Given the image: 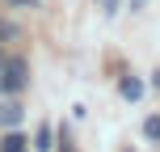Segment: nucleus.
<instances>
[{"label": "nucleus", "instance_id": "nucleus-1", "mask_svg": "<svg viewBox=\"0 0 160 152\" xmlns=\"http://www.w3.org/2000/svg\"><path fill=\"white\" fill-rule=\"evenodd\" d=\"M25 85H30V68H25V59H0V89L21 93Z\"/></svg>", "mask_w": 160, "mask_h": 152}, {"label": "nucleus", "instance_id": "nucleus-2", "mask_svg": "<svg viewBox=\"0 0 160 152\" xmlns=\"http://www.w3.org/2000/svg\"><path fill=\"white\" fill-rule=\"evenodd\" d=\"M21 102H17V93H8V89H0V127H17L21 123Z\"/></svg>", "mask_w": 160, "mask_h": 152}, {"label": "nucleus", "instance_id": "nucleus-3", "mask_svg": "<svg viewBox=\"0 0 160 152\" xmlns=\"http://www.w3.org/2000/svg\"><path fill=\"white\" fill-rule=\"evenodd\" d=\"M51 139H55V131H51V123H42V127H38V139H34V148L47 152V148H51Z\"/></svg>", "mask_w": 160, "mask_h": 152}, {"label": "nucleus", "instance_id": "nucleus-4", "mask_svg": "<svg viewBox=\"0 0 160 152\" xmlns=\"http://www.w3.org/2000/svg\"><path fill=\"white\" fill-rule=\"evenodd\" d=\"M0 152H25V135H17V131H13V135L0 144Z\"/></svg>", "mask_w": 160, "mask_h": 152}, {"label": "nucleus", "instance_id": "nucleus-5", "mask_svg": "<svg viewBox=\"0 0 160 152\" xmlns=\"http://www.w3.org/2000/svg\"><path fill=\"white\" fill-rule=\"evenodd\" d=\"M139 93H143V85H139L135 76H127V80H122V97H131V102H135Z\"/></svg>", "mask_w": 160, "mask_h": 152}, {"label": "nucleus", "instance_id": "nucleus-6", "mask_svg": "<svg viewBox=\"0 0 160 152\" xmlns=\"http://www.w3.org/2000/svg\"><path fill=\"white\" fill-rule=\"evenodd\" d=\"M143 131H148L152 139H160V118H148V123H143Z\"/></svg>", "mask_w": 160, "mask_h": 152}, {"label": "nucleus", "instance_id": "nucleus-7", "mask_svg": "<svg viewBox=\"0 0 160 152\" xmlns=\"http://www.w3.org/2000/svg\"><path fill=\"white\" fill-rule=\"evenodd\" d=\"M13 34H17L13 25H8V21H0V42H4V38H13Z\"/></svg>", "mask_w": 160, "mask_h": 152}, {"label": "nucleus", "instance_id": "nucleus-8", "mask_svg": "<svg viewBox=\"0 0 160 152\" xmlns=\"http://www.w3.org/2000/svg\"><path fill=\"white\" fill-rule=\"evenodd\" d=\"M148 8V0H131V13H143Z\"/></svg>", "mask_w": 160, "mask_h": 152}]
</instances>
